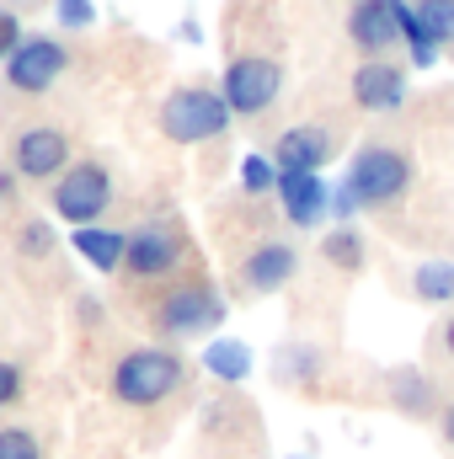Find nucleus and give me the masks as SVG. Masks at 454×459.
Here are the masks:
<instances>
[{
    "label": "nucleus",
    "mask_w": 454,
    "mask_h": 459,
    "mask_svg": "<svg viewBox=\"0 0 454 459\" xmlns=\"http://www.w3.org/2000/svg\"><path fill=\"white\" fill-rule=\"evenodd\" d=\"M385 401H390L401 417H412V422H433V417H439V385H433L417 363L385 374Z\"/></svg>",
    "instance_id": "2eb2a0df"
},
{
    "label": "nucleus",
    "mask_w": 454,
    "mask_h": 459,
    "mask_svg": "<svg viewBox=\"0 0 454 459\" xmlns=\"http://www.w3.org/2000/svg\"><path fill=\"white\" fill-rule=\"evenodd\" d=\"M54 16H59V27H65V32H86V27L97 22L92 0H54Z\"/></svg>",
    "instance_id": "393cba45"
},
{
    "label": "nucleus",
    "mask_w": 454,
    "mask_h": 459,
    "mask_svg": "<svg viewBox=\"0 0 454 459\" xmlns=\"http://www.w3.org/2000/svg\"><path fill=\"white\" fill-rule=\"evenodd\" d=\"M278 204L294 230H316L332 214V187L321 182V171H278Z\"/></svg>",
    "instance_id": "ddd939ff"
},
{
    "label": "nucleus",
    "mask_w": 454,
    "mask_h": 459,
    "mask_svg": "<svg viewBox=\"0 0 454 459\" xmlns=\"http://www.w3.org/2000/svg\"><path fill=\"white\" fill-rule=\"evenodd\" d=\"M321 262H327V267H337V273H363V262H369L363 230H353V225L327 230V235H321Z\"/></svg>",
    "instance_id": "6ab92c4d"
},
{
    "label": "nucleus",
    "mask_w": 454,
    "mask_h": 459,
    "mask_svg": "<svg viewBox=\"0 0 454 459\" xmlns=\"http://www.w3.org/2000/svg\"><path fill=\"white\" fill-rule=\"evenodd\" d=\"M300 273V246L294 240H257L246 256H240V283L251 294H278L289 289Z\"/></svg>",
    "instance_id": "f8f14e48"
},
{
    "label": "nucleus",
    "mask_w": 454,
    "mask_h": 459,
    "mask_svg": "<svg viewBox=\"0 0 454 459\" xmlns=\"http://www.w3.org/2000/svg\"><path fill=\"white\" fill-rule=\"evenodd\" d=\"M439 347H444V352H450V358H454V316H450V321H444V332H439Z\"/></svg>",
    "instance_id": "c756f323"
},
{
    "label": "nucleus",
    "mask_w": 454,
    "mask_h": 459,
    "mask_svg": "<svg viewBox=\"0 0 454 459\" xmlns=\"http://www.w3.org/2000/svg\"><path fill=\"white\" fill-rule=\"evenodd\" d=\"M204 368L220 379V385H240L246 374H251V347L246 342H230V337H220V342L204 347Z\"/></svg>",
    "instance_id": "aec40b11"
},
{
    "label": "nucleus",
    "mask_w": 454,
    "mask_h": 459,
    "mask_svg": "<svg viewBox=\"0 0 454 459\" xmlns=\"http://www.w3.org/2000/svg\"><path fill=\"white\" fill-rule=\"evenodd\" d=\"M439 433H444V444L454 449V401L444 406V411H439Z\"/></svg>",
    "instance_id": "c85d7f7f"
},
{
    "label": "nucleus",
    "mask_w": 454,
    "mask_h": 459,
    "mask_svg": "<svg viewBox=\"0 0 454 459\" xmlns=\"http://www.w3.org/2000/svg\"><path fill=\"white\" fill-rule=\"evenodd\" d=\"M321 368H327V358H321L310 342H284L278 352H273V379L289 385V390H310V385H321Z\"/></svg>",
    "instance_id": "f3484780"
},
{
    "label": "nucleus",
    "mask_w": 454,
    "mask_h": 459,
    "mask_svg": "<svg viewBox=\"0 0 454 459\" xmlns=\"http://www.w3.org/2000/svg\"><path fill=\"white\" fill-rule=\"evenodd\" d=\"M220 97H225L230 117H262L278 97H284V65L267 54H240L230 59L220 75Z\"/></svg>",
    "instance_id": "0eeeda50"
},
{
    "label": "nucleus",
    "mask_w": 454,
    "mask_h": 459,
    "mask_svg": "<svg viewBox=\"0 0 454 459\" xmlns=\"http://www.w3.org/2000/svg\"><path fill=\"white\" fill-rule=\"evenodd\" d=\"M240 187H246L251 198L278 193V166H273V155H246V160H240Z\"/></svg>",
    "instance_id": "5701e85b"
},
{
    "label": "nucleus",
    "mask_w": 454,
    "mask_h": 459,
    "mask_svg": "<svg viewBox=\"0 0 454 459\" xmlns=\"http://www.w3.org/2000/svg\"><path fill=\"white\" fill-rule=\"evenodd\" d=\"M289 459H305V455H289Z\"/></svg>",
    "instance_id": "2f4dec72"
},
{
    "label": "nucleus",
    "mask_w": 454,
    "mask_h": 459,
    "mask_svg": "<svg viewBox=\"0 0 454 459\" xmlns=\"http://www.w3.org/2000/svg\"><path fill=\"white\" fill-rule=\"evenodd\" d=\"M75 144H70V134L65 128H54V123H27V128H16L11 134V144H5V166L22 177V182H59L75 160Z\"/></svg>",
    "instance_id": "423d86ee"
},
{
    "label": "nucleus",
    "mask_w": 454,
    "mask_h": 459,
    "mask_svg": "<svg viewBox=\"0 0 454 459\" xmlns=\"http://www.w3.org/2000/svg\"><path fill=\"white\" fill-rule=\"evenodd\" d=\"M22 38H27V32H22L16 11H11V5H0V65H5V59L16 54V48H22Z\"/></svg>",
    "instance_id": "bb28decb"
},
{
    "label": "nucleus",
    "mask_w": 454,
    "mask_h": 459,
    "mask_svg": "<svg viewBox=\"0 0 454 459\" xmlns=\"http://www.w3.org/2000/svg\"><path fill=\"white\" fill-rule=\"evenodd\" d=\"M412 299L417 305H433V310H444L454 305V262H417L412 267Z\"/></svg>",
    "instance_id": "a211bd4d"
},
{
    "label": "nucleus",
    "mask_w": 454,
    "mask_h": 459,
    "mask_svg": "<svg viewBox=\"0 0 454 459\" xmlns=\"http://www.w3.org/2000/svg\"><path fill=\"white\" fill-rule=\"evenodd\" d=\"M417 182V160L401 150V144H385V139H369L363 150H353L347 160V177L332 193V214L342 225L358 214V209H385L396 198H406Z\"/></svg>",
    "instance_id": "f257e3e1"
},
{
    "label": "nucleus",
    "mask_w": 454,
    "mask_h": 459,
    "mask_svg": "<svg viewBox=\"0 0 454 459\" xmlns=\"http://www.w3.org/2000/svg\"><path fill=\"white\" fill-rule=\"evenodd\" d=\"M11 246H16V256H27V262H43V256H54V246H59V235L48 220H22L16 235H11Z\"/></svg>",
    "instance_id": "412c9836"
},
{
    "label": "nucleus",
    "mask_w": 454,
    "mask_h": 459,
    "mask_svg": "<svg viewBox=\"0 0 454 459\" xmlns=\"http://www.w3.org/2000/svg\"><path fill=\"white\" fill-rule=\"evenodd\" d=\"M401 5L406 0H353V11H347V43L363 59H385L390 48H401Z\"/></svg>",
    "instance_id": "9d476101"
},
{
    "label": "nucleus",
    "mask_w": 454,
    "mask_h": 459,
    "mask_svg": "<svg viewBox=\"0 0 454 459\" xmlns=\"http://www.w3.org/2000/svg\"><path fill=\"white\" fill-rule=\"evenodd\" d=\"M412 11H417V22L428 27V38L439 48L454 43V0H412Z\"/></svg>",
    "instance_id": "4be33fe9"
},
{
    "label": "nucleus",
    "mask_w": 454,
    "mask_h": 459,
    "mask_svg": "<svg viewBox=\"0 0 454 459\" xmlns=\"http://www.w3.org/2000/svg\"><path fill=\"white\" fill-rule=\"evenodd\" d=\"M0 459H43V438L22 422H5L0 428Z\"/></svg>",
    "instance_id": "b1692460"
},
{
    "label": "nucleus",
    "mask_w": 454,
    "mask_h": 459,
    "mask_svg": "<svg viewBox=\"0 0 454 459\" xmlns=\"http://www.w3.org/2000/svg\"><path fill=\"white\" fill-rule=\"evenodd\" d=\"M182 385H188V363H182L177 347H166V342L128 347L113 363V374H108V395H113L118 406H134V411L166 406Z\"/></svg>",
    "instance_id": "f03ea898"
},
{
    "label": "nucleus",
    "mask_w": 454,
    "mask_h": 459,
    "mask_svg": "<svg viewBox=\"0 0 454 459\" xmlns=\"http://www.w3.org/2000/svg\"><path fill=\"white\" fill-rule=\"evenodd\" d=\"M11 11H32V5H43V0H5Z\"/></svg>",
    "instance_id": "7c9ffc66"
},
{
    "label": "nucleus",
    "mask_w": 454,
    "mask_h": 459,
    "mask_svg": "<svg viewBox=\"0 0 454 459\" xmlns=\"http://www.w3.org/2000/svg\"><path fill=\"white\" fill-rule=\"evenodd\" d=\"M347 86H353V102L363 113H396L406 102V70L396 59H363Z\"/></svg>",
    "instance_id": "4468645a"
},
{
    "label": "nucleus",
    "mask_w": 454,
    "mask_h": 459,
    "mask_svg": "<svg viewBox=\"0 0 454 459\" xmlns=\"http://www.w3.org/2000/svg\"><path fill=\"white\" fill-rule=\"evenodd\" d=\"M16 182H22V177H16L11 166H0V209H11V198H16Z\"/></svg>",
    "instance_id": "cd10ccee"
},
{
    "label": "nucleus",
    "mask_w": 454,
    "mask_h": 459,
    "mask_svg": "<svg viewBox=\"0 0 454 459\" xmlns=\"http://www.w3.org/2000/svg\"><path fill=\"white\" fill-rule=\"evenodd\" d=\"M75 256H86L97 273H123V256H128V230H102V225H86L70 235Z\"/></svg>",
    "instance_id": "dca6fc26"
},
{
    "label": "nucleus",
    "mask_w": 454,
    "mask_h": 459,
    "mask_svg": "<svg viewBox=\"0 0 454 459\" xmlns=\"http://www.w3.org/2000/svg\"><path fill=\"white\" fill-rule=\"evenodd\" d=\"M230 128V108L214 86H177L161 102V134L171 144H209Z\"/></svg>",
    "instance_id": "20e7f679"
},
{
    "label": "nucleus",
    "mask_w": 454,
    "mask_h": 459,
    "mask_svg": "<svg viewBox=\"0 0 454 459\" xmlns=\"http://www.w3.org/2000/svg\"><path fill=\"white\" fill-rule=\"evenodd\" d=\"M188 262V240L171 220H144V225L128 230V256H123V273L134 283H161L171 278L177 267Z\"/></svg>",
    "instance_id": "6e6552de"
},
{
    "label": "nucleus",
    "mask_w": 454,
    "mask_h": 459,
    "mask_svg": "<svg viewBox=\"0 0 454 459\" xmlns=\"http://www.w3.org/2000/svg\"><path fill=\"white\" fill-rule=\"evenodd\" d=\"M332 155H337V128H327V123H294L273 139L278 171H321Z\"/></svg>",
    "instance_id": "9b49d317"
},
{
    "label": "nucleus",
    "mask_w": 454,
    "mask_h": 459,
    "mask_svg": "<svg viewBox=\"0 0 454 459\" xmlns=\"http://www.w3.org/2000/svg\"><path fill=\"white\" fill-rule=\"evenodd\" d=\"M65 70H70V48L59 38H48V32H27L22 48L5 59V86L16 97H43V91L59 86Z\"/></svg>",
    "instance_id": "1a4fd4ad"
},
{
    "label": "nucleus",
    "mask_w": 454,
    "mask_h": 459,
    "mask_svg": "<svg viewBox=\"0 0 454 459\" xmlns=\"http://www.w3.org/2000/svg\"><path fill=\"white\" fill-rule=\"evenodd\" d=\"M48 209L75 230L102 225V214L113 209V171H108L102 160H75V166L48 187Z\"/></svg>",
    "instance_id": "39448f33"
},
{
    "label": "nucleus",
    "mask_w": 454,
    "mask_h": 459,
    "mask_svg": "<svg viewBox=\"0 0 454 459\" xmlns=\"http://www.w3.org/2000/svg\"><path fill=\"white\" fill-rule=\"evenodd\" d=\"M225 321V299L209 278H188V283H171L161 299H155V332L166 342H198L209 332H220Z\"/></svg>",
    "instance_id": "7ed1b4c3"
},
{
    "label": "nucleus",
    "mask_w": 454,
    "mask_h": 459,
    "mask_svg": "<svg viewBox=\"0 0 454 459\" xmlns=\"http://www.w3.org/2000/svg\"><path fill=\"white\" fill-rule=\"evenodd\" d=\"M22 390H27V374H22V363L0 358V411H11V406L22 401Z\"/></svg>",
    "instance_id": "a878e982"
}]
</instances>
